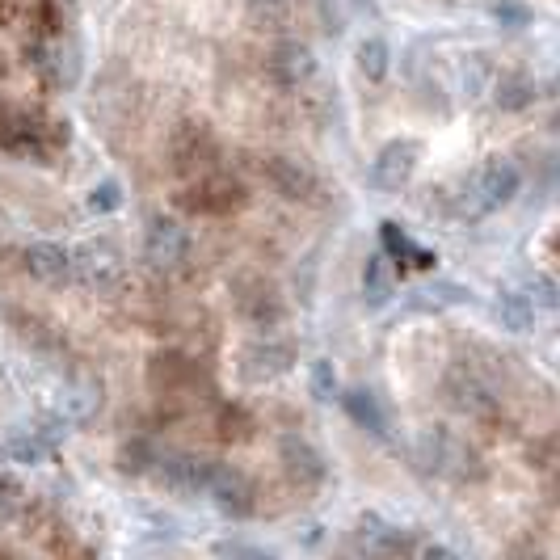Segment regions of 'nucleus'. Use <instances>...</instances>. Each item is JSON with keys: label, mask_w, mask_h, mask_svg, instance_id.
I'll use <instances>...</instances> for the list:
<instances>
[{"label": "nucleus", "mask_w": 560, "mask_h": 560, "mask_svg": "<svg viewBox=\"0 0 560 560\" xmlns=\"http://www.w3.org/2000/svg\"><path fill=\"white\" fill-rule=\"evenodd\" d=\"M0 560H68L55 548H34L22 535H0Z\"/></svg>", "instance_id": "f257e3e1"}]
</instances>
